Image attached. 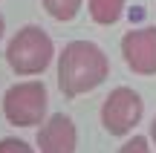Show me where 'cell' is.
Segmentation results:
<instances>
[{"label":"cell","instance_id":"cell-4","mask_svg":"<svg viewBox=\"0 0 156 153\" xmlns=\"http://www.w3.org/2000/svg\"><path fill=\"white\" fill-rule=\"evenodd\" d=\"M142 116H145V101L133 87H113L107 98L101 101L98 119L110 136H127L139 127Z\"/></svg>","mask_w":156,"mask_h":153},{"label":"cell","instance_id":"cell-9","mask_svg":"<svg viewBox=\"0 0 156 153\" xmlns=\"http://www.w3.org/2000/svg\"><path fill=\"white\" fill-rule=\"evenodd\" d=\"M0 153H38V150L20 136H6L0 139Z\"/></svg>","mask_w":156,"mask_h":153},{"label":"cell","instance_id":"cell-5","mask_svg":"<svg viewBox=\"0 0 156 153\" xmlns=\"http://www.w3.org/2000/svg\"><path fill=\"white\" fill-rule=\"evenodd\" d=\"M122 58L130 72L156 75V26L127 29L122 35Z\"/></svg>","mask_w":156,"mask_h":153},{"label":"cell","instance_id":"cell-11","mask_svg":"<svg viewBox=\"0 0 156 153\" xmlns=\"http://www.w3.org/2000/svg\"><path fill=\"white\" fill-rule=\"evenodd\" d=\"M147 142H151V144H156V119L151 121V136H147Z\"/></svg>","mask_w":156,"mask_h":153},{"label":"cell","instance_id":"cell-2","mask_svg":"<svg viewBox=\"0 0 156 153\" xmlns=\"http://www.w3.org/2000/svg\"><path fill=\"white\" fill-rule=\"evenodd\" d=\"M55 58V43L49 32L35 23L20 26L6 43V64L15 75H41Z\"/></svg>","mask_w":156,"mask_h":153},{"label":"cell","instance_id":"cell-1","mask_svg":"<svg viewBox=\"0 0 156 153\" xmlns=\"http://www.w3.org/2000/svg\"><path fill=\"white\" fill-rule=\"evenodd\" d=\"M58 90L64 98L93 92L110 78V58L93 40H69L58 55Z\"/></svg>","mask_w":156,"mask_h":153},{"label":"cell","instance_id":"cell-3","mask_svg":"<svg viewBox=\"0 0 156 153\" xmlns=\"http://www.w3.org/2000/svg\"><path fill=\"white\" fill-rule=\"evenodd\" d=\"M49 110V96L41 81H20L3 92V116L12 127H41Z\"/></svg>","mask_w":156,"mask_h":153},{"label":"cell","instance_id":"cell-8","mask_svg":"<svg viewBox=\"0 0 156 153\" xmlns=\"http://www.w3.org/2000/svg\"><path fill=\"white\" fill-rule=\"evenodd\" d=\"M41 3H44V9H46V15H49V17L67 23V20H73L78 12H81V3H84V0H41Z\"/></svg>","mask_w":156,"mask_h":153},{"label":"cell","instance_id":"cell-12","mask_svg":"<svg viewBox=\"0 0 156 153\" xmlns=\"http://www.w3.org/2000/svg\"><path fill=\"white\" fill-rule=\"evenodd\" d=\"M3 32H6V17L0 15V38H3Z\"/></svg>","mask_w":156,"mask_h":153},{"label":"cell","instance_id":"cell-7","mask_svg":"<svg viewBox=\"0 0 156 153\" xmlns=\"http://www.w3.org/2000/svg\"><path fill=\"white\" fill-rule=\"evenodd\" d=\"M87 9L98 26H113L124 15V0H87Z\"/></svg>","mask_w":156,"mask_h":153},{"label":"cell","instance_id":"cell-6","mask_svg":"<svg viewBox=\"0 0 156 153\" xmlns=\"http://www.w3.org/2000/svg\"><path fill=\"white\" fill-rule=\"evenodd\" d=\"M38 153H75L78 148V127L67 113H52L38 127Z\"/></svg>","mask_w":156,"mask_h":153},{"label":"cell","instance_id":"cell-10","mask_svg":"<svg viewBox=\"0 0 156 153\" xmlns=\"http://www.w3.org/2000/svg\"><path fill=\"white\" fill-rule=\"evenodd\" d=\"M119 153H151V142H147V136H139V133H136L133 139H127V142L119 148Z\"/></svg>","mask_w":156,"mask_h":153}]
</instances>
